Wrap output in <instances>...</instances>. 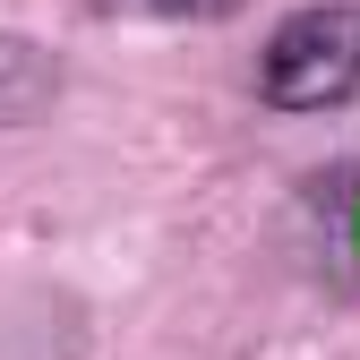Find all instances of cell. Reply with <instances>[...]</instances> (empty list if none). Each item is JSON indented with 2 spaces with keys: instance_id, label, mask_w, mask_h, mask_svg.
I'll use <instances>...</instances> for the list:
<instances>
[{
  "instance_id": "6da1fadb",
  "label": "cell",
  "mask_w": 360,
  "mask_h": 360,
  "mask_svg": "<svg viewBox=\"0 0 360 360\" xmlns=\"http://www.w3.org/2000/svg\"><path fill=\"white\" fill-rule=\"evenodd\" d=\"M266 103L283 112H335L360 95V0H309L266 34Z\"/></svg>"
},
{
  "instance_id": "7a4b0ae2",
  "label": "cell",
  "mask_w": 360,
  "mask_h": 360,
  "mask_svg": "<svg viewBox=\"0 0 360 360\" xmlns=\"http://www.w3.org/2000/svg\"><path fill=\"white\" fill-rule=\"evenodd\" d=\"M309 206H318V232H326V266L360 292V163L326 172L318 189H309Z\"/></svg>"
},
{
  "instance_id": "3957f363",
  "label": "cell",
  "mask_w": 360,
  "mask_h": 360,
  "mask_svg": "<svg viewBox=\"0 0 360 360\" xmlns=\"http://www.w3.org/2000/svg\"><path fill=\"white\" fill-rule=\"evenodd\" d=\"M155 9H172V18H232L240 0H155Z\"/></svg>"
}]
</instances>
